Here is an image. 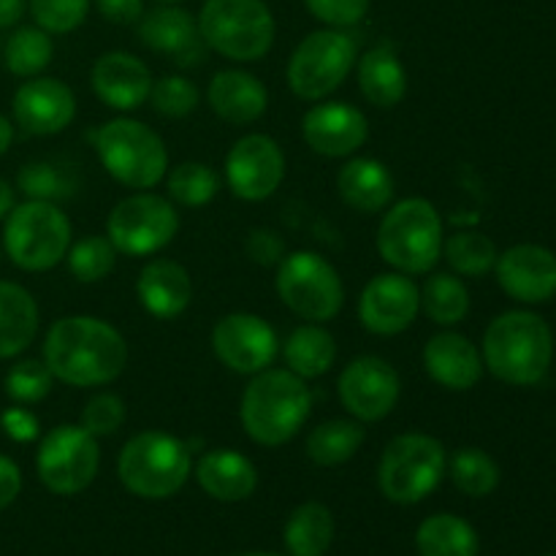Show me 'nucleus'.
<instances>
[{"mask_svg": "<svg viewBox=\"0 0 556 556\" xmlns=\"http://www.w3.org/2000/svg\"><path fill=\"white\" fill-rule=\"evenodd\" d=\"M43 364L71 389H101L128 367V342L96 315H65L43 337Z\"/></svg>", "mask_w": 556, "mask_h": 556, "instance_id": "obj_1", "label": "nucleus"}, {"mask_svg": "<svg viewBox=\"0 0 556 556\" xmlns=\"http://www.w3.org/2000/svg\"><path fill=\"white\" fill-rule=\"evenodd\" d=\"M313 410V394H309L307 380L293 375L291 369H264L253 375L244 386L239 418L242 429L253 443L264 448L291 443L299 429L307 424Z\"/></svg>", "mask_w": 556, "mask_h": 556, "instance_id": "obj_2", "label": "nucleus"}, {"mask_svg": "<svg viewBox=\"0 0 556 556\" xmlns=\"http://www.w3.org/2000/svg\"><path fill=\"white\" fill-rule=\"evenodd\" d=\"M483 367L508 386H535L554 358V334L541 315L510 309L497 315L483 334Z\"/></svg>", "mask_w": 556, "mask_h": 556, "instance_id": "obj_3", "label": "nucleus"}, {"mask_svg": "<svg viewBox=\"0 0 556 556\" xmlns=\"http://www.w3.org/2000/svg\"><path fill=\"white\" fill-rule=\"evenodd\" d=\"M443 217L438 206L421 195L389 206L375 237L380 258L407 277L429 275L443 258Z\"/></svg>", "mask_w": 556, "mask_h": 556, "instance_id": "obj_4", "label": "nucleus"}, {"mask_svg": "<svg viewBox=\"0 0 556 556\" xmlns=\"http://www.w3.org/2000/svg\"><path fill=\"white\" fill-rule=\"evenodd\" d=\"M193 472V451L185 440L147 429L134 434L117 456V478L134 497L168 500L188 483Z\"/></svg>", "mask_w": 556, "mask_h": 556, "instance_id": "obj_5", "label": "nucleus"}, {"mask_svg": "<svg viewBox=\"0 0 556 556\" xmlns=\"http://www.w3.org/2000/svg\"><path fill=\"white\" fill-rule=\"evenodd\" d=\"M195 25L206 49L233 63L266 58L277 33L275 16L264 0H206Z\"/></svg>", "mask_w": 556, "mask_h": 556, "instance_id": "obj_6", "label": "nucleus"}, {"mask_svg": "<svg viewBox=\"0 0 556 556\" xmlns=\"http://www.w3.org/2000/svg\"><path fill=\"white\" fill-rule=\"evenodd\" d=\"M448 472V451L424 432L396 434L378 462V489L396 505H416L438 492Z\"/></svg>", "mask_w": 556, "mask_h": 556, "instance_id": "obj_7", "label": "nucleus"}, {"mask_svg": "<svg viewBox=\"0 0 556 556\" xmlns=\"http://www.w3.org/2000/svg\"><path fill=\"white\" fill-rule=\"evenodd\" d=\"M98 161L109 177L130 190H152L166 179L168 150L150 125L117 117L101 125L96 134Z\"/></svg>", "mask_w": 556, "mask_h": 556, "instance_id": "obj_8", "label": "nucleus"}, {"mask_svg": "<svg viewBox=\"0 0 556 556\" xmlns=\"http://www.w3.org/2000/svg\"><path fill=\"white\" fill-rule=\"evenodd\" d=\"M71 220L54 201H22L3 226V250L22 271H49L68 255Z\"/></svg>", "mask_w": 556, "mask_h": 556, "instance_id": "obj_9", "label": "nucleus"}, {"mask_svg": "<svg viewBox=\"0 0 556 556\" xmlns=\"http://www.w3.org/2000/svg\"><path fill=\"white\" fill-rule=\"evenodd\" d=\"M277 296L293 315L307 324H326L340 315L345 304L342 277L315 250H296L277 264Z\"/></svg>", "mask_w": 556, "mask_h": 556, "instance_id": "obj_10", "label": "nucleus"}, {"mask_svg": "<svg viewBox=\"0 0 556 556\" xmlns=\"http://www.w3.org/2000/svg\"><path fill=\"white\" fill-rule=\"evenodd\" d=\"M358 47L340 27H324L299 41L288 60V87L302 101H324L356 68Z\"/></svg>", "mask_w": 556, "mask_h": 556, "instance_id": "obj_11", "label": "nucleus"}, {"mask_svg": "<svg viewBox=\"0 0 556 556\" xmlns=\"http://www.w3.org/2000/svg\"><path fill=\"white\" fill-rule=\"evenodd\" d=\"M179 231V215L166 195L139 190L114 204L106 217V237L117 253L128 258L157 255L174 242Z\"/></svg>", "mask_w": 556, "mask_h": 556, "instance_id": "obj_12", "label": "nucleus"}, {"mask_svg": "<svg viewBox=\"0 0 556 556\" xmlns=\"http://www.w3.org/2000/svg\"><path fill=\"white\" fill-rule=\"evenodd\" d=\"M101 467V448L98 438H92L79 424H60L49 429L38 443L36 472L43 486L58 497L81 494L98 476Z\"/></svg>", "mask_w": 556, "mask_h": 556, "instance_id": "obj_13", "label": "nucleus"}, {"mask_svg": "<svg viewBox=\"0 0 556 556\" xmlns=\"http://www.w3.org/2000/svg\"><path fill=\"white\" fill-rule=\"evenodd\" d=\"M337 394L348 416L362 424H378L394 413L402 394V380L386 358L356 356L342 369Z\"/></svg>", "mask_w": 556, "mask_h": 556, "instance_id": "obj_14", "label": "nucleus"}, {"mask_svg": "<svg viewBox=\"0 0 556 556\" xmlns=\"http://www.w3.org/2000/svg\"><path fill=\"white\" fill-rule=\"evenodd\" d=\"M212 351L226 369L253 378L275 364L280 340L261 315L228 313L212 329Z\"/></svg>", "mask_w": 556, "mask_h": 556, "instance_id": "obj_15", "label": "nucleus"}, {"mask_svg": "<svg viewBox=\"0 0 556 556\" xmlns=\"http://www.w3.org/2000/svg\"><path fill=\"white\" fill-rule=\"evenodd\" d=\"M226 182L242 201H266L286 179V152L271 136L248 134L228 150Z\"/></svg>", "mask_w": 556, "mask_h": 556, "instance_id": "obj_16", "label": "nucleus"}, {"mask_svg": "<svg viewBox=\"0 0 556 556\" xmlns=\"http://www.w3.org/2000/svg\"><path fill=\"white\" fill-rule=\"evenodd\" d=\"M418 313H421V291L413 277L402 271L375 275L358 296V320L369 334H402L416 324Z\"/></svg>", "mask_w": 556, "mask_h": 556, "instance_id": "obj_17", "label": "nucleus"}, {"mask_svg": "<svg viewBox=\"0 0 556 556\" xmlns=\"http://www.w3.org/2000/svg\"><path fill=\"white\" fill-rule=\"evenodd\" d=\"M11 112L25 134L54 136L74 123L76 96L65 81L52 76H33L16 87Z\"/></svg>", "mask_w": 556, "mask_h": 556, "instance_id": "obj_18", "label": "nucleus"}, {"mask_svg": "<svg viewBox=\"0 0 556 556\" xmlns=\"http://www.w3.org/2000/svg\"><path fill=\"white\" fill-rule=\"evenodd\" d=\"M302 136L315 155L351 157L367 144L369 123L353 103H315L302 119Z\"/></svg>", "mask_w": 556, "mask_h": 556, "instance_id": "obj_19", "label": "nucleus"}, {"mask_svg": "<svg viewBox=\"0 0 556 556\" xmlns=\"http://www.w3.org/2000/svg\"><path fill=\"white\" fill-rule=\"evenodd\" d=\"M497 282L510 299L543 304L556 296V255L541 244H516L500 253Z\"/></svg>", "mask_w": 556, "mask_h": 556, "instance_id": "obj_20", "label": "nucleus"}, {"mask_svg": "<svg viewBox=\"0 0 556 556\" xmlns=\"http://www.w3.org/2000/svg\"><path fill=\"white\" fill-rule=\"evenodd\" d=\"M139 38L147 49L168 54L179 68H190L204 60L206 43L201 41L193 14L177 3H161L139 20Z\"/></svg>", "mask_w": 556, "mask_h": 556, "instance_id": "obj_21", "label": "nucleus"}, {"mask_svg": "<svg viewBox=\"0 0 556 556\" xmlns=\"http://www.w3.org/2000/svg\"><path fill=\"white\" fill-rule=\"evenodd\" d=\"M92 92L114 112H136L147 103L152 90V74L141 58L130 52H106L92 65Z\"/></svg>", "mask_w": 556, "mask_h": 556, "instance_id": "obj_22", "label": "nucleus"}, {"mask_svg": "<svg viewBox=\"0 0 556 556\" xmlns=\"http://www.w3.org/2000/svg\"><path fill=\"white\" fill-rule=\"evenodd\" d=\"M424 369L448 391L476 389L483 375V356L459 331H440L424 345Z\"/></svg>", "mask_w": 556, "mask_h": 556, "instance_id": "obj_23", "label": "nucleus"}, {"mask_svg": "<svg viewBox=\"0 0 556 556\" xmlns=\"http://www.w3.org/2000/svg\"><path fill=\"white\" fill-rule=\"evenodd\" d=\"M139 304L157 320H174L193 302V280L182 264L172 258L147 261L136 280Z\"/></svg>", "mask_w": 556, "mask_h": 556, "instance_id": "obj_24", "label": "nucleus"}, {"mask_svg": "<svg viewBox=\"0 0 556 556\" xmlns=\"http://www.w3.org/2000/svg\"><path fill=\"white\" fill-rule=\"evenodd\" d=\"M206 101L223 123L250 125L264 117L269 106V92L258 76L242 68H226L212 76L206 87Z\"/></svg>", "mask_w": 556, "mask_h": 556, "instance_id": "obj_25", "label": "nucleus"}, {"mask_svg": "<svg viewBox=\"0 0 556 556\" xmlns=\"http://www.w3.org/2000/svg\"><path fill=\"white\" fill-rule=\"evenodd\" d=\"M195 481L217 503H242L258 489V470L233 448H212L195 462Z\"/></svg>", "mask_w": 556, "mask_h": 556, "instance_id": "obj_26", "label": "nucleus"}, {"mask_svg": "<svg viewBox=\"0 0 556 556\" xmlns=\"http://www.w3.org/2000/svg\"><path fill=\"white\" fill-rule=\"evenodd\" d=\"M337 193L351 210L378 215L394 201V174L378 157H351L337 174Z\"/></svg>", "mask_w": 556, "mask_h": 556, "instance_id": "obj_27", "label": "nucleus"}, {"mask_svg": "<svg viewBox=\"0 0 556 556\" xmlns=\"http://www.w3.org/2000/svg\"><path fill=\"white\" fill-rule=\"evenodd\" d=\"M356 76L362 96L378 109L400 106L402 98L407 96V71L389 43L367 49L356 60Z\"/></svg>", "mask_w": 556, "mask_h": 556, "instance_id": "obj_28", "label": "nucleus"}, {"mask_svg": "<svg viewBox=\"0 0 556 556\" xmlns=\"http://www.w3.org/2000/svg\"><path fill=\"white\" fill-rule=\"evenodd\" d=\"M38 304L20 282L0 280V362L16 358L38 337Z\"/></svg>", "mask_w": 556, "mask_h": 556, "instance_id": "obj_29", "label": "nucleus"}, {"mask_svg": "<svg viewBox=\"0 0 556 556\" xmlns=\"http://www.w3.org/2000/svg\"><path fill=\"white\" fill-rule=\"evenodd\" d=\"M288 369L302 380H315L329 372L337 362V340L324 324H304L282 342Z\"/></svg>", "mask_w": 556, "mask_h": 556, "instance_id": "obj_30", "label": "nucleus"}, {"mask_svg": "<svg viewBox=\"0 0 556 556\" xmlns=\"http://www.w3.org/2000/svg\"><path fill=\"white\" fill-rule=\"evenodd\" d=\"M367 440V429L356 418H331L318 424L304 440L309 462L318 467H340L358 454Z\"/></svg>", "mask_w": 556, "mask_h": 556, "instance_id": "obj_31", "label": "nucleus"}, {"mask_svg": "<svg viewBox=\"0 0 556 556\" xmlns=\"http://www.w3.org/2000/svg\"><path fill=\"white\" fill-rule=\"evenodd\" d=\"M418 556H478L476 527L454 514H434L416 532Z\"/></svg>", "mask_w": 556, "mask_h": 556, "instance_id": "obj_32", "label": "nucleus"}, {"mask_svg": "<svg viewBox=\"0 0 556 556\" xmlns=\"http://www.w3.org/2000/svg\"><path fill=\"white\" fill-rule=\"evenodd\" d=\"M288 556H324L334 541V516L324 503H304L286 521Z\"/></svg>", "mask_w": 556, "mask_h": 556, "instance_id": "obj_33", "label": "nucleus"}, {"mask_svg": "<svg viewBox=\"0 0 556 556\" xmlns=\"http://www.w3.org/2000/svg\"><path fill=\"white\" fill-rule=\"evenodd\" d=\"M421 309L432 324L456 326L470 313V291L465 280L451 271H434L427 277L421 288Z\"/></svg>", "mask_w": 556, "mask_h": 556, "instance_id": "obj_34", "label": "nucleus"}, {"mask_svg": "<svg viewBox=\"0 0 556 556\" xmlns=\"http://www.w3.org/2000/svg\"><path fill=\"white\" fill-rule=\"evenodd\" d=\"M54 58V43L52 36L41 27H16L9 36L3 49L5 68L22 79H33L41 76L49 68Z\"/></svg>", "mask_w": 556, "mask_h": 556, "instance_id": "obj_35", "label": "nucleus"}, {"mask_svg": "<svg viewBox=\"0 0 556 556\" xmlns=\"http://www.w3.org/2000/svg\"><path fill=\"white\" fill-rule=\"evenodd\" d=\"M443 258L448 261L451 271L459 277H486L494 271L500 250L486 233L459 231L443 242Z\"/></svg>", "mask_w": 556, "mask_h": 556, "instance_id": "obj_36", "label": "nucleus"}, {"mask_svg": "<svg viewBox=\"0 0 556 556\" xmlns=\"http://www.w3.org/2000/svg\"><path fill=\"white\" fill-rule=\"evenodd\" d=\"M448 476L467 497H489L500 486V465L483 448H459L448 459Z\"/></svg>", "mask_w": 556, "mask_h": 556, "instance_id": "obj_37", "label": "nucleus"}, {"mask_svg": "<svg viewBox=\"0 0 556 556\" xmlns=\"http://www.w3.org/2000/svg\"><path fill=\"white\" fill-rule=\"evenodd\" d=\"M168 199L177 201L179 206L188 210H199L206 206L217 193H220V177L212 166L201 161H185L174 166L166 174Z\"/></svg>", "mask_w": 556, "mask_h": 556, "instance_id": "obj_38", "label": "nucleus"}, {"mask_svg": "<svg viewBox=\"0 0 556 556\" xmlns=\"http://www.w3.org/2000/svg\"><path fill=\"white\" fill-rule=\"evenodd\" d=\"M117 248L109 242V237H85L79 242H71L65 261H68L71 275L90 286V282H101L112 275L117 266Z\"/></svg>", "mask_w": 556, "mask_h": 556, "instance_id": "obj_39", "label": "nucleus"}, {"mask_svg": "<svg viewBox=\"0 0 556 556\" xmlns=\"http://www.w3.org/2000/svg\"><path fill=\"white\" fill-rule=\"evenodd\" d=\"M54 386V375L49 372V367L43 364V358H22V362L11 364V369L5 372L3 389L14 405H38L49 396Z\"/></svg>", "mask_w": 556, "mask_h": 556, "instance_id": "obj_40", "label": "nucleus"}, {"mask_svg": "<svg viewBox=\"0 0 556 556\" xmlns=\"http://www.w3.org/2000/svg\"><path fill=\"white\" fill-rule=\"evenodd\" d=\"M150 101H152V109H155L161 117L182 119L199 109L201 92L199 87H195L190 79H185V76L166 74L157 81H152Z\"/></svg>", "mask_w": 556, "mask_h": 556, "instance_id": "obj_41", "label": "nucleus"}, {"mask_svg": "<svg viewBox=\"0 0 556 556\" xmlns=\"http://www.w3.org/2000/svg\"><path fill=\"white\" fill-rule=\"evenodd\" d=\"M16 188H20V193H25V199L60 201V199H68L71 190H74V182H71L68 174L60 172L54 163L33 161L20 168Z\"/></svg>", "mask_w": 556, "mask_h": 556, "instance_id": "obj_42", "label": "nucleus"}, {"mask_svg": "<svg viewBox=\"0 0 556 556\" xmlns=\"http://www.w3.org/2000/svg\"><path fill=\"white\" fill-rule=\"evenodd\" d=\"M27 11L49 36H65L87 20L90 0H27Z\"/></svg>", "mask_w": 556, "mask_h": 556, "instance_id": "obj_43", "label": "nucleus"}, {"mask_svg": "<svg viewBox=\"0 0 556 556\" xmlns=\"http://www.w3.org/2000/svg\"><path fill=\"white\" fill-rule=\"evenodd\" d=\"M125 402L123 396L112 394V391H101V394L92 396L90 402L85 405L79 418V427L87 429L92 438H112V434L119 432V427L125 424Z\"/></svg>", "mask_w": 556, "mask_h": 556, "instance_id": "obj_44", "label": "nucleus"}, {"mask_svg": "<svg viewBox=\"0 0 556 556\" xmlns=\"http://www.w3.org/2000/svg\"><path fill=\"white\" fill-rule=\"evenodd\" d=\"M304 5L315 20L340 30L358 25L369 11V0H304Z\"/></svg>", "mask_w": 556, "mask_h": 556, "instance_id": "obj_45", "label": "nucleus"}, {"mask_svg": "<svg viewBox=\"0 0 556 556\" xmlns=\"http://www.w3.org/2000/svg\"><path fill=\"white\" fill-rule=\"evenodd\" d=\"M0 429L14 443H36L41 434V421L25 405H11L0 413Z\"/></svg>", "mask_w": 556, "mask_h": 556, "instance_id": "obj_46", "label": "nucleus"}, {"mask_svg": "<svg viewBox=\"0 0 556 556\" xmlns=\"http://www.w3.org/2000/svg\"><path fill=\"white\" fill-rule=\"evenodd\" d=\"M248 255L261 266H277L286 258V244H282V239L275 231L258 228V231H250Z\"/></svg>", "mask_w": 556, "mask_h": 556, "instance_id": "obj_47", "label": "nucleus"}, {"mask_svg": "<svg viewBox=\"0 0 556 556\" xmlns=\"http://www.w3.org/2000/svg\"><path fill=\"white\" fill-rule=\"evenodd\" d=\"M96 9L112 25H139L144 16V0H96Z\"/></svg>", "mask_w": 556, "mask_h": 556, "instance_id": "obj_48", "label": "nucleus"}, {"mask_svg": "<svg viewBox=\"0 0 556 556\" xmlns=\"http://www.w3.org/2000/svg\"><path fill=\"white\" fill-rule=\"evenodd\" d=\"M22 492V470L14 459L0 454V510L9 508Z\"/></svg>", "mask_w": 556, "mask_h": 556, "instance_id": "obj_49", "label": "nucleus"}, {"mask_svg": "<svg viewBox=\"0 0 556 556\" xmlns=\"http://www.w3.org/2000/svg\"><path fill=\"white\" fill-rule=\"evenodd\" d=\"M27 0H0V30L14 27L25 16Z\"/></svg>", "mask_w": 556, "mask_h": 556, "instance_id": "obj_50", "label": "nucleus"}, {"mask_svg": "<svg viewBox=\"0 0 556 556\" xmlns=\"http://www.w3.org/2000/svg\"><path fill=\"white\" fill-rule=\"evenodd\" d=\"M16 206V193L14 188H11V182H5L3 177H0V220H5L9 217V212Z\"/></svg>", "mask_w": 556, "mask_h": 556, "instance_id": "obj_51", "label": "nucleus"}, {"mask_svg": "<svg viewBox=\"0 0 556 556\" xmlns=\"http://www.w3.org/2000/svg\"><path fill=\"white\" fill-rule=\"evenodd\" d=\"M11 141H14V123L0 114V157L11 150Z\"/></svg>", "mask_w": 556, "mask_h": 556, "instance_id": "obj_52", "label": "nucleus"}, {"mask_svg": "<svg viewBox=\"0 0 556 556\" xmlns=\"http://www.w3.org/2000/svg\"><path fill=\"white\" fill-rule=\"evenodd\" d=\"M237 556H286V554H269V552H248V554H237Z\"/></svg>", "mask_w": 556, "mask_h": 556, "instance_id": "obj_53", "label": "nucleus"}, {"mask_svg": "<svg viewBox=\"0 0 556 556\" xmlns=\"http://www.w3.org/2000/svg\"><path fill=\"white\" fill-rule=\"evenodd\" d=\"M157 3H182V0H157Z\"/></svg>", "mask_w": 556, "mask_h": 556, "instance_id": "obj_54", "label": "nucleus"}, {"mask_svg": "<svg viewBox=\"0 0 556 556\" xmlns=\"http://www.w3.org/2000/svg\"><path fill=\"white\" fill-rule=\"evenodd\" d=\"M0 261H3V253H0Z\"/></svg>", "mask_w": 556, "mask_h": 556, "instance_id": "obj_55", "label": "nucleus"}]
</instances>
